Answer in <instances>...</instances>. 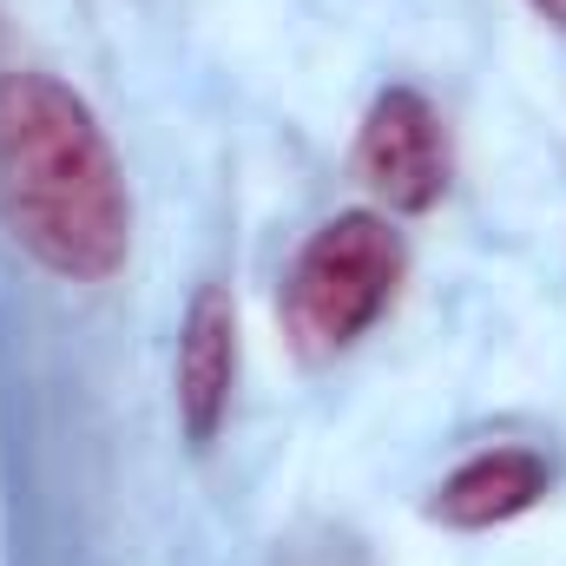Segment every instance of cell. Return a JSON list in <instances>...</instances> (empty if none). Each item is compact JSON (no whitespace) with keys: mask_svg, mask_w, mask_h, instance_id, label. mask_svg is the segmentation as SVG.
<instances>
[{"mask_svg":"<svg viewBox=\"0 0 566 566\" xmlns=\"http://www.w3.org/2000/svg\"><path fill=\"white\" fill-rule=\"evenodd\" d=\"M0 224L66 283H106L126 271V171L93 106L53 73L13 66L0 80Z\"/></svg>","mask_w":566,"mask_h":566,"instance_id":"1","label":"cell"},{"mask_svg":"<svg viewBox=\"0 0 566 566\" xmlns=\"http://www.w3.org/2000/svg\"><path fill=\"white\" fill-rule=\"evenodd\" d=\"M402 238L376 211H343L329 218L283 283V329L303 356H336L356 336L376 329V316L396 303L402 283Z\"/></svg>","mask_w":566,"mask_h":566,"instance_id":"2","label":"cell"},{"mask_svg":"<svg viewBox=\"0 0 566 566\" xmlns=\"http://www.w3.org/2000/svg\"><path fill=\"white\" fill-rule=\"evenodd\" d=\"M356 178L369 185L376 205L402 211V218H422L448 198V178H454V151H448V126L441 113L428 106L416 86H389L376 93V106L363 113V133H356Z\"/></svg>","mask_w":566,"mask_h":566,"instance_id":"3","label":"cell"},{"mask_svg":"<svg viewBox=\"0 0 566 566\" xmlns=\"http://www.w3.org/2000/svg\"><path fill=\"white\" fill-rule=\"evenodd\" d=\"M238 382V303L224 283H198L185 329H178V363H171V396H178V428L191 448H211Z\"/></svg>","mask_w":566,"mask_h":566,"instance_id":"4","label":"cell"},{"mask_svg":"<svg viewBox=\"0 0 566 566\" xmlns=\"http://www.w3.org/2000/svg\"><path fill=\"white\" fill-rule=\"evenodd\" d=\"M547 488H554V468H547L534 448H481V454H468V461L434 488L428 521L461 527V534H481V527L521 521Z\"/></svg>","mask_w":566,"mask_h":566,"instance_id":"5","label":"cell"},{"mask_svg":"<svg viewBox=\"0 0 566 566\" xmlns=\"http://www.w3.org/2000/svg\"><path fill=\"white\" fill-rule=\"evenodd\" d=\"M527 7H534L547 27H560V33H566V0H527Z\"/></svg>","mask_w":566,"mask_h":566,"instance_id":"6","label":"cell"},{"mask_svg":"<svg viewBox=\"0 0 566 566\" xmlns=\"http://www.w3.org/2000/svg\"><path fill=\"white\" fill-rule=\"evenodd\" d=\"M0 46H7V33H0ZM7 73H13V66H0V80H7Z\"/></svg>","mask_w":566,"mask_h":566,"instance_id":"7","label":"cell"}]
</instances>
